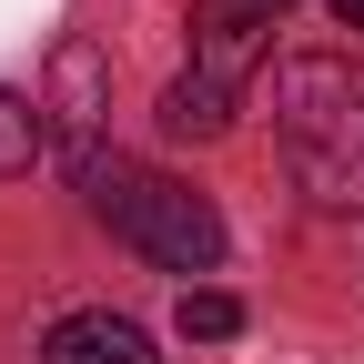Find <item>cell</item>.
I'll use <instances>...</instances> for the list:
<instances>
[{"label":"cell","instance_id":"6da1fadb","mask_svg":"<svg viewBox=\"0 0 364 364\" xmlns=\"http://www.w3.org/2000/svg\"><path fill=\"white\" fill-rule=\"evenodd\" d=\"M273 132H284L294 182L324 213L364 203V81H354V61H334V51L284 61L273 71Z\"/></svg>","mask_w":364,"mask_h":364},{"label":"cell","instance_id":"7a4b0ae2","mask_svg":"<svg viewBox=\"0 0 364 364\" xmlns=\"http://www.w3.org/2000/svg\"><path fill=\"white\" fill-rule=\"evenodd\" d=\"M81 193H91V213H102L132 253H152L162 273H213V263H223V213L193 193V182H172V172H152V162L102 152V162L81 172Z\"/></svg>","mask_w":364,"mask_h":364},{"label":"cell","instance_id":"3957f363","mask_svg":"<svg viewBox=\"0 0 364 364\" xmlns=\"http://www.w3.org/2000/svg\"><path fill=\"white\" fill-rule=\"evenodd\" d=\"M263 51H273V21L243 11V0H213L203 31H193V71L162 91V132H172V142H213V132L233 122L243 81L263 71Z\"/></svg>","mask_w":364,"mask_h":364},{"label":"cell","instance_id":"277c9868","mask_svg":"<svg viewBox=\"0 0 364 364\" xmlns=\"http://www.w3.org/2000/svg\"><path fill=\"white\" fill-rule=\"evenodd\" d=\"M51 162L91 172L102 162V112H112V61H102V41H61L51 51Z\"/></svg>","mask_w":364,"mask_h":364},{"label":"cell","instance_id":"5b68a950","mask_svg":"<svg viewBox=\"0 0 364 364\" xmlns=\"http://www.w3.org/2000/svg\"><path fill=\"white\" fill-rule=\"evenodd\" d=\"M41 364H162V354L132 314H61L41 334Z\"/></svg>","mask_w":364,"mask_h":364},{"label":"cell","instance_id":"8992f818","mask_svg":"<svg viewBox=\"0 0 364 364\" xmlns=\"http://www.w3.org/2000/svg\"><path fill=\"white\" fill-rule=\"evenodd\" d=\"M41 152H51V122H41V102L0 91V182H11V172H31Z\"/></svg>","mask_w":364,"mask_h":364},{"label":"cell","instance_id":"52a82bcc","mask_svg":"<svg viewBox=\"0 0 364 364\" xmlns=\"http://www.w3.org/2000/svg\"><path fill=\"white\" fill-rule=\"evenodd\" d=\"M182 334H193V344H233L243 334V304L223 284H193V294H182Z\"/></svg>","mask_w":364,"mask_h":364},{"label":"cell","instance_id":"ba28073f","mask_svg":"<svg viewBox=\"0 0 364 364\" xmlns=\"http://www.w3.org/2000/svg\"><path fill=\"white\" fill-rule=\"evenodd\" d=\"M334 21H344V31H364V0H334Z\"/></svg>","mask_w":364,"mask_h":364},{"label":"cell","instance_id":"9c48e42d","mask_svg":"<svg viewBox=\"0 0 364 364\" xmlns=\"http://www.w3.org/2000/svg\"><path fill=\"white\" fill-rule=\"evenodd\" d=\"M243 11H263V21H273V11H294V0H243Z\"/></svg>","mask_w":364,"mask_h":364}]
</instances>
